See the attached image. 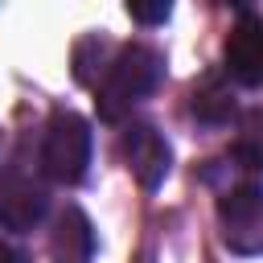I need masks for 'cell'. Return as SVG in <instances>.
I'll return each instance as SVG.
<instances>
[{"instance_id": "1", "label": "cell", "mask_w": 263, "mask_h": 263, "mask_svg": "<svg viewBox=\"0 0 263 263\" xmlns=\"http://www.w3.org/2000/svg\"><path fill=\"white\" fill-rule=\"evenodd\" d=\"M160 74H164V58H160L152 45H123V49H115L107 74H103L99 86H95L99 119L119 123L144 95L156 90Z\"/></svg>"}, {"instance_id": "2", "label": "cell", "mask_w": 263, "mask_h": 263, "mask_svg": "<svg viewBox=\"0 0 263 263\" xmlns=\"http://www.w3.org/2000/svg\"><path fill=\"white\" fill-rule=\"evenodd\" d=\"M90 164V123L78 111H53L41 136V173L58 185H78Z\"/></svg>"}, {"instance_id": "3", "label": "cell", "mask_w": 263, "mask_h": 263, "mask_svg": "<svg viewBox=\"0 0 263 263\" xmlns=\"http://www.w3.org/2000/svg\"><path fill=\"white\" fill-rule=\"evenodd\" d=\"M218 226L222 242L234 255H263V189L234 185L218 197Z\"/></svg>"}, {"instance_id": "4", "label": "cell", "mask_w": 263, "mask_h": 263, "mask_svg": "<svg viewBox=\"0 0 263 263\" xmlns=\"http://www.w3.org/2000/svg\"><path fill=\"white\" fill-rule=\"evenodd\" d=\"M123 160H127L132 177H136L144 189H156V185L168 177L173 152H168V140H164L152 123H132V127L123 132Z\"/></svg>"}, {"instance_id": "5", "label": "cell", "mask_w": 263, "mask_h": 263, "mask_svg": "<svg viewBox=\"0 0 263 263\" xmlns=\"http://www.w3.org/2000/svg\"><path fill=\"white\" fill-rule=\"evenodd\" d=\"M226 74L238 86H263V16L242 12L226 37Z\"/></svg>"}, {"instance_id": "6", "label": "cell", "mask_w": 263, "mask_h": 263, "mask_svg": "<svg viewBox=\"0 0 263 263\" xmlns=\"http://www.w3.org/2000/svg\"><path fill=\"white\" fill-rule=\"evenodd\" d=\"M49 210V197L29 177H8L0 185V222L8 230H33Z\"/></svg>"}, {"instance_id": "7", "label": "cell", "mask_w": 263, "mask_h": 263, "mask_svg": "<svg viewBox=\"0 0 263 263\" xmlns=\"http://www.w3.org/2000/svg\"><path fill=\"white\" fill-rule=\"evenodd\" d=\"M53 255L62 263H86L95 255V230H90V218L78 210V205H66L58 214V226H53Z\"/></svg>"}, {"instance_id": "8", "label": "cell", "mask_w": 263, "mask_h": 263, "mask_svg": "<svg viewBox=\"0 0 263 263\" xmlns=\"http://www.w3.org/2000/svg\"><path fill=\"white\" fill-rule=\"evenodd\" d=\"M189 111L201 119V123H226L230 115H234V95H230V86L218 78V74H205L197 86H193V95H189Z\"/></svg>"}, {"instance_id": "9", "label": "cell", "mask_w": 263, "mask_h": 263, "mask_svg": "<svg viewBox=\"0 0 263 263\" xmlns=\"http://www.w3.org/2000/svg\"><path fill=\"white\" fill-rule=\"evenodd\" d=\"M111 58H115V45H111L107 37H99V33H86V37L74 45V78H78L82 86H99V78L107 74Z\"/></svg>"}, {"instance_id": "10", "label": "cell", "mask_w": 263, "mask_h": 263, "mask_svg": "<svg viewBox=\"0 0 263 263\" xmlns=\"http://www.w3.org/2000/svg\"><path fill=\"white\" fill-rule=\"evenodd\" d=\"M234 156H238L242 168L263 173V107H255V111L242 115L238 136H234Z\"/></svg>"}, {"instance_id": "11", "label": "cell", "mask_w": 263, "mask_h": 263, "mask_svg": "<svg viewBox=\"0 0 263 263\" xmlns=\"http://www.w3.org/2000/svg\"><path fill=\"white\" fill-rule=\"evenodd\" d=\"M168 12H173L168 0H156V4H127V16L140 21V25H164Z\"/></svg>"}, {"instance_id": "12", "label": "cell", "mask_w": 263, "mask_h": 263, "mask_svg": "<svg viewBox=\"0 0 263 263\" xmlns=\"http://www.w3.org/2000/svg\"><path fill=\"white\" fill-rule=\"evenodd\" d=\"M0 263H21V255H16L8 242H0Z\"/></svg>"}]
</instances>
